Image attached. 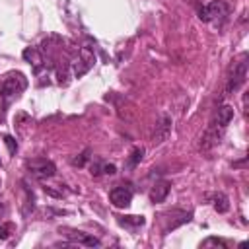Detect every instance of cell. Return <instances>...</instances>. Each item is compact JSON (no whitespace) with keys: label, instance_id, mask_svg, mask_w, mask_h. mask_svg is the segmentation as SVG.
I'll use <instances>...</instances> for the list:
<instances>
[{"label":"cell","instance_id":"6da1fadb","mask_svg":"<svg viewBox=\"0 0 249 249\" xmlns=\"http://www.w3.org/2000/svg\"><path fill=\"white\" fill-rule=\"evenodd\" d=\"M27 88V78L21 72H10L0 80V97L4 101V105H10L12 101H16L23 89Z\"/></svg>","mask_w":249,"mask_h":249},{"label":"cell","instance_id":"7a4b0ae2","mask_svg":"<svg viewBox=\"0 0 249 249\" xmlns=\"http://www.w3.org/2000/svg\"><path fill=\"white\" fill-rule=\"evenodd\" d=\"M228 4L224 0H212L210 4L200 8V19L202 21H212V23H224V19L228 18Z\"/></svg>","mask_w":249,"mask_h":249},{"label":"cell","instance_id":"3957f363","mask_svg":"<svg viewBox=\"0 0 249 249\" xmlns=\"http://www.w3.org/2000/svg\"><path fill=\"white\" fill-rule=\"evenodd\" d=\"M245 78H247V54H241L233 66H231V72H230V78H228V86H226V91L231 93V91H237L243 84H245Z\"/></svg>","mask_w":249,"mask_h":249},{"label":"cell","instance_id":"277c9868","mask_svg":"<svg viewBox=\"0 0 249 249\" xmlns=\"http://www.w3.org/2000/svg\"><path fill=\"white\" fill-rule=\"evenodd\" d=\"M27 169L37 179H51L56 173V165L47 158H33L27 161Z\"/></svg>","mask_w":249,"mask_h":249},{"label":"cell","instance_id":"5b68a950","mask_svg":"<svg viewBox=\"0 0 249 249\" xmlns=\"http://www.w3.org/2000/svg\"><path fill=\"white\" fill-rule=\"evenodd\" d=\"M132 195H134V193H132V187L123 183V185H117V187L111 189L109 200H111V204L117 206V208H126V206H130Z\"/></svg>","mask_w":249,"mask_h":249},{"label":"cell","instance_id":"8992f818","mask_svg":"<svg viewBox=\"0 0 249 249\" xmlns=\"http://www.w3.org/2000/svg\"><path fill=\"white\" fill-rule=\"evenodd\" d=\"M72 243H78V245H86V247H99L101 241L89 233H84V231H70V233H64Z\"/></svg>","mask_w":249,"mask_h":249},{"label":"cell","instance_id":"52a82bcc","mask_svg":"<svg viewBox=\"0 0 249 249\" xmlns=\"http://www.w3.org/2000/svg\"><path fill=\"white\" fill-rule=\"evenodd\" d=\"M169 183L167 181H158L154 187H152V191H150V200L152 202H161V200H165V196H167V193H169Z\"/></svg>","mask_w":249,"mask_h":249},{"label":"cell","instance_id":"ba28073f","mask_svg":"<svg viewBox=\"0 0 249 249\" xmlns=\"http://www.w3.org/2000/svg\"><path fill=\"white\" fill-rule=\"evenodd\" d=\"M115 173H117L115 163H107V161L91 163V175H115Z\"/></svg>","mask_w":249,"mask_h":249},{"label":"cell","instance_id":"9c48e42d","mask_svg":"<svg viewBox=\"0 0 249 249\" xmlns=\"http://www.w3.org/2000/svg\"><path fill=\"white\" fill-rule=\"evenodd\" d=\"M119 224H121V226H124V228L136 230V228L144 226V224H146V220H144V216H121V218H119Z\"/></svg>","mask_w":249,"mask_h":249},{"label":"cell","instance_id":"30bf717a","mask_svg":"<svg viewBox=\"0 0 249 249\" xmlns=\"http://www.w3.org/2000/svg\"><path fill=\"white\" fill-rule=\"evenodd\" d=\"M142 156H144V148H142V146L132 148V152H130V156H128V161H126V167H128V169H134V167L140 163Z\"/></svg>","mask_w":249,"mask_h":249},{"label":"cell","instance_id":"8fae6325","mask_svg":"<svg viewBox=\"0 0 249 249\" xmlns=\"http://www.w3.org/2000/svg\"><path fill=\"white\" fill-rule=\"evenodd\" d=\"M23 56L29 60V62H33V66H35V70H39V64L43 62V58H41V54H39V51L37 49H25L23 51Z\"/></svg>","mask_w":249,"mask_h":249},{"label":"cell","instance_id":"7c38bea8","mask_svg":"<svg viewBox=\"0 0 249 249\" xmlns=\"http://www.w3.org/2000/svg\"><path fill=\"white\" fill-rule=\"evenodd\" d=\"M214 208H216L218 212H226V210L230 208L228 196H226L224 193H218V195H214Z\"/></svg>","mask_w":249,"mask_h":249},{"label":"cell","instance_id":"4fadbf2b","mask_svg":"<svg viewBox=\"0 0 249 249\" xmlns=\"http://www.w3.org/2000/svg\"><path fill=\"white\" fill-rule=\"evenodd\" d=\"M14 226L12 224H0V239H8L12 235Z\"/></svg>","mask_w":249,"mask_h":249},{"label":"cell","instance_id":"5bb4252c","mask_svg":"<svg viewBox=\"0 0 249 249\" xmlns=\"http://www.w3.org/2000/svg\"><path fill=\"white\" fill-rule=\"evenodd\" d=\"M4 144L8 146L10 154H16V152H18V144H16V140H14L12 136H8V134H6V136H4Z\"/></svg>","mask_w":249,"mask_h":249},{"label":"cell","instance_id":"9a60e30c","mask_svg":"<svg viewBox=\"0 0 249 249\" xmlns=\"http://www.w3.org/2000/svg\"><path fill=\"white\" fill-rule=\"evenodd\" d=\"M208 245H218V247H226V243L222 239H216V237H208L206 241H202V247H208Z\"/></svg>","mask_w":249,"mask_h":249},{"label":"cell","instance_id":"2e32d148","mask_svg":"<svg viewBox=\"0 0 249 249\" xmlns=\"http://www.w3.org/2000/svg\"><path fill=\"white\" fill-rule=\"evenodd\" d=\"M4 212H6V208H4V204H2V202H0V218H2V216H4Z\"/></svg>","mask_w":249,"mask_h":249},{"label":"cell","instance_id":"e0dca14e","mask_svg":"<svg viewBox=\"0 0 249 249\" xmlns=\"http://www.w3.org/2000/svg\"><path fill=\"white\" fill-rule=\"evenodd\" d=\"M0 165H2V161H0Z\"/></svg>","mask_w":249,"mask_h":249},{"label":"cell","instance_id":"ac0fdd59","mask_svg":"<svg viewBox=\"0 0 249 249\" xmlns=\"http://www.w3.org/2000/svg\"><path fill=\"white\" fill-rule=\"evenodd\" d=\"M0 185H2V181H0Z\"/></svg>","mask_w":249,"mask_h":249}]
</instances>
